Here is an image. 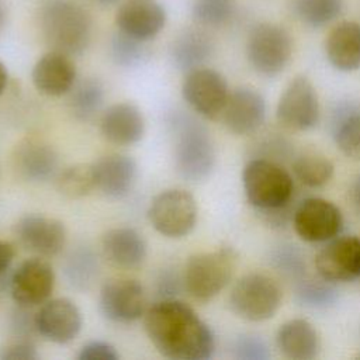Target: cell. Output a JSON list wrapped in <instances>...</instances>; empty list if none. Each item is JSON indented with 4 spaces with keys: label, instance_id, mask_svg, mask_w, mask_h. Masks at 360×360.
Listing matches in <instances>:
<instances>
[{
    "label": "cell",
    "instance_id": "cell-2",
    "mask_svg": "<svg viewBox=\"0 0 360 360\" xmlns=\"http://www.w3.org/2000/svg\"><path fill=\"white\" fill-rule=\"evenodd\" d=\"M42 38L52 51L80 55L91 38L89 13L75 0H44L38 10Z\"/></svg>",
    "mask_w": 360,
    "mask_h": 360
},
{
    "label": "cell",
    "instance_id": "cell-6",
    "mask_svg": "<svg viewBox=\"0 0 360 360\" xmlns=\"http://www.w3.org/2000/svg\"><path fill=\"white\" fill-rule=\"evenodd\" d=\"M281 305L278 284L266 274L250 273L239 278L229 294L232 312L249 322L273 318Z\"/></svg>",
    "mask_w": 360,
    "mask_h": 360
},
{
    "label": "cell",
    "instance_id": "cell-9",
    "mask_svg": "<svg viewBox=\"0 0 360 360\" xmlns=\"http://www.w3.org/2000/svg\"><path fill=\"white\" fill-rule=\"evenodd\" d=\"M181 94L195 112L208 120H215L222 115L229 90L225 77L219 72L197 68L187 72L181 84Z\"/></svg>",
    "mask_w": 360,
    "mask_h": 360
},
{
    "label": "cell",
    "instance_id": "cell-29",
    "mask_svg": "<svg viewBox=\"0 0 360 360\" xmlns=\"http://www.w3.org/2000/svg\"><path fill=\"white\" fill-rule=\"evenodd\" d=\"M56 187L68 198H82L97 188L93 165H75L62 170L56 177Z\"/></svg>",
    "mask_w": 360,
    "mask_h": 360
},
{
    "label": "cell",
    "instance_id": "cell-25",
    "mask_svg": "<svg viewBox=\"0 0 360 360\" xmlns=\"http://www.w3.org/2000/svg\"><path fill=\"white\" fill-rule=\"evenodd\" d=\"M277 347L291 360H311L319 352L315 328L305 319H291L280 326L276 335Z\"/></svg>",
    "mask_w": 360,
    "mask_h": 360
},
{
    "label": "cell",
    "instance_id": "cell-7",
    "mask_svg": "<svg viewBox=\"0 0 360 360\" xmlns=\"http://www.w3.org/2000/svg\"><path fill=\"white\" fill-rule=\"evenodd\" d=\"M292 52L290 34L280 25L262 22L253 27L246 42V55L252 68L267 77L284 70Z\"/></svg>",
    "mask_w": 360,
    "mask_h": 360
},
{
    "label": "cell",
    "instance_id": "cell-13",
    "mask_svg": "<svg viewBox=\"0 0 360 360\" xmlns=\"http://www.w3.org/2000/svg\"><path fill=\"white\" fill-rule=\"evenodd\" d=\"M55 273L52 266L39 257L25 260L17 267L10 280V292L15 304L22 308L48 301L53 291Z\"/></svg>",
    "mask_w": 360,
    "mask_h": 360
},
{
    "label": "cell",
    "instance_id": "cell-30",
    "mask_svg": "<svg viewBox=\"0 0 360 360\" xmlns=\"http://www.w3.org/2000/svg\"><path fill=\"white\" fill-rule=\"evenodd\" d=\"M295 300L300 305L325 309L338 301V291L330 281L302 277L295 284Z\"/></svg>",
    "mask_w": 360,
    "mask_h": 360
},
{
    "label": "cell",
    "instance_id": "cell-40",
    "mask_svg": "<svg viewBox=\"0 0 360 360\" xmlns=\"http://www.w3.org/2000/svg\"><path fill=\"white\" fill-rule=\"evenodd\" d=\"M180 281L177 276H173L172 273L163 274V277L159 280V292H165V298H173L172 295L179 291Z\"/></svg>",
    "mask_w": 360,
    "mask_h": 360
},
{
    "label": "cell",
    "instance_id": "cell-38",
    "mask_svg": "<svg viewBox=\"0 0 360 360\" xmlns=\"http://www.w3.org/2000/svg\"><path fill=\"white\" fill-rule=\"evenodd\" d=\"M79 360H117L120 359L118 352L110 343L94 340L86 343L79 353Z\"/></svg>",
    "mask_w": 360,
    "mask_h": 360
},
{
    "label": "cell",
    "instance_id": "cell-23",
    "mask_svg": "<svg viewBox=\"0 0 360 360\" xmlns=\"http://www.w3.org/2000/svg\"><path fill=\"white\" fill-rule=\"evenodd\" d=\"M17 172L28 181H46L58 169V153L55 149L37 139H30L21 143L15 150Z\"/></svg>",
    "mask_w": 360,
    "mask_h": 360
},
{
    "label": "cell",
    "instance_id": "cell-43",
    "mask_svg": "<svg viewBox=\"0 0 360 360\" xmlns=\"http://www.w3.org/2000/svg\"><path fill=\"white\" fill-rule=\"evenodd\" d=\"M7 80H8V73L6 66L3 65V62L0 60V94H3V91L6 90L7 86Z\"/></svg>",
    "mask_w": 360,
    "mask_h": 360
},
{
    "label": "cell",
    "instance_id": "cell-12",
    "mask_svg": "<svg viewBox=\"0 0 360 360\" xmlns=\"http://www.w3.org/2000/svg\"><path fill=\"white\" fill-rule=\"evenodd\" d=\"M315 267L330 283L360 280V238L335 236L316 255Z\"/></svg>",
    "mask_w": 360,
    "mask_h": 360
},
{
    "label": "cell",
    "instance_id": "cell-22",
    "mask_svg": "<svg viewBox=\"0 0 360 360\" xmlns=\"http://www.w3.org/2000/svg\"><path fill=\"white\" fill-rule=\"evenodd\" d=\"M325 52L330 65L339 70L360 68V24L342 21L332 28L325 41Z\"/></svg>",
    "mask_w": 360,
    "mask_h": 360
},
{
    "label": "cell",
    "instance_id": "cell-8",
    "mask_svg": "<svg viewBox=\"0 0 360 360\" xmlns=\"http://www.w3.org/2000/svg\"><path fill=\"white\" fill-rule=\"evenodd\" d=\"M152 226L163 236L183 238L197 222V204L194 197L181 188H172L158 194L148 211Z\"/></svg>",
    "mask_w": 360,
    "mask_h": 360
},
{
    "label": "cell",
    "instance_id": "cell-16",
    "mask_svg": "<svg viewBox=\"0 0 360 360\" xmlns=\"http://www.w3.org/2000/svg\"><path fill=\"white\" fill-rule=\"evenodd\" d=\"M118 30L141 41L155 38L166 24V11L156 0H125L115 14Z\"/></svg>",
    "mask_w": 360,
    "mask_h": 360
},
{
    "label": "cell",
    "instance_id": "cell-21",
    "mask_svg": "<svg viewBox=\"0 0 360 360\" xmlns=\"http://www.w3.org/2000/svg\"><path fill=\"white\" fill-rule=\"evenodd\" d=\"M97 188L111 198L127 195L136 177V165L127 155H107L93 163Z\"/></svg>",
    "mask_w": 360,
    "mask_h": 360
},
{
    "label": "cell",
    "instance_id": "cell-35",
    "mask_svg": "<svg viewBox=\"0 0 360 360\" xmlns=\"http://www.w3.org/2000/svg\"><path fill=\"white\" fill-rule=\"evenodd\" d=\"M270 263L281 274L300 280L305 276L302 253L292 245H278L270 253Z\"/></svg>",
    "mask_w": 360,
    "mask_h": 360
},
{
    "label": "cell",
    "instance_id": "cell-44",
    "mask_svg": "<svg viewBox=\"0 0 360 360\" xmlns=\"http://www.w3.org/2000/svg\"><path fill=\"white\" fill-rule=\"evenodd\" d=\"M4 24H6V10H4V6H3V1L0 0V32L3 31Z\"/></svg>",
    "mask_w": 360,
    "mask_h": 360
},
{
    "label": "cell",
    "instance_id": "cell-32",
    "mask_svg": "<svg viewBox=\"0 0 360 360\" xmlns=\"http://www.w3.org/2000/svg\"><path fill=\"white\" fill-rule=\"evenodd\" d=\"M332 134L338 148L345 156L360 160V108H356L340 121L332 129Z\"/></svg>",
    "mask_w": 360,
    "mask_h": 360
},
{
    "label": "cell",
    "instance_id": "cell-10",
    "mask_svg": "<svg viewBox=\"0 0 360 360\" xmlns=\"http://www.w3.org/2000/svg\"><path fill=\"white\" fill-rule=\"evenodd\" d=\"M292 225L302 240L326 242L339 235L343 228V217L333 202L311 197L295 207Z\"/></svg>",
    "mask_w": 360,
    "mask_h": 360
},
{
    "label": "cell",
    "instance_id": "cell-1",
    "mask_svg": "<svg viewBox=\"0 0 360 360\" xmlns=\"http://www.w3.org/2000/svg\"><path fill=\"white\" fill-rule=\"evenodd\" d=\"M145 330L158 352L172 360H207L215 349L207 323L174 298H162L148 308Z\"/></svg>",
    "mask_w": 360,
    "mask_h": 360
},
{
    "label": "cell",
    "instance_id": "cell-31",
    "mask_svg": "<svg viewBox=\"0 0 360 360\" xmlns=\"http://www.w3.org/2000/svg\"><path fill=\"white\" fill-rule=\"evenodd\" d=\"M343 7V0H297V15L311 27H322L335 20Z\"/></svg>",
    "mask_w": 360,
    "mask_h": 360
},
{
    "label": "cell",
    "instance_id": "cell-41",
    "mask_svg": "<svg viewBox=\"0 0 360 360\" xmlns=\"http://www.w3.org/2000/svg\"><path fill=\"white\" fill-rule=\"evenodd\" d=\"M14 259V249L10 243L0 239V274H3Z\"/></svg>",
    "mask_w": 360,
    "mask_h": 360
},
{
    "label": "cell",
    "instance_id": "cell-36",
    "mask_svg": "<svg viewBox=\"0 0 360 360\" xmlns=\"http://www.w3.org/2000/svg\"><path fill=\"white\" fill-rule=\"evenodd\" d=\"M97 270L96 260L89 250H77L72 253L66 264V274L75 285L84 287L91 281Z\"/></svg>",
    "mask_w": 360,
    "mask_h": 360
},
{
    "label": "cell",
    "instance_id": "cell-45",
    "mask_svg": "<svg viewBox=\"0 0 360 360\" xmlns=\"http://www.w3.org/2000/svg\"><path fill=\"white\" fill-rule=\"evenodd\" d=\"M94 1H97L98 4H104V6H108V4H114V3H117L118 0H94Z\"/></svg>",
    "mask_w": 360,
    "mask_h": 360
},
{
    "label": "cell",
    "instance_id": "cell-19",
    "mask_svg": "<svg viewBox=\"0 0 360 360\" xmlns=\"http://www.w3.org/2000/svg\"><path fill=\"white\" fill-rule=\"evenodd\" d=\"M31 77L39 93L56 97L69 93L75 86L76 68L69 55L51 51L37 60Z\"/></svg>",
    "mask_w": 360,
    "mask_h": 360
},
{
    "label": "cell",
    "instance_id": "cell-24",
    "mask_svg": "<svg viewBox=\"0 0 360 360\" xmlns=\"http://www.w3.org/2000/svg\"><path fill=\"white\" fill-rule=\"evenodd\" d=\"M103 252L114 266L135 269L146 257V243L132 228H112L103 236Z\"/></svg>",
    "mask_w": 360,
    "mask_h": 360
},
{
    "label": "cell",
    "instance_id": "cell-34",
    "mask_svg": "<svg viewBox=\"0 0 360 360\" xmlns=\"http://www.w3.org/2000/svg\"><path fill=\"white\" fill-rule=\"evenodd\" d=\"M145 41L136 39L118 30L111 39V56L120 66L131 68L139 65L148 55Z\"/></svg>",
    "mask_w": 360,
    "mask_h": 360
},
{
    "label": "cell",
    "instance_id": "cell-39",
    "mask_svg": "<svg viewBox=\"0 0 360 360\" xmlns=\"http://www.w3.org/2000/svg\"><path fill=\"white\" fill-rule=\"evenodd\" d=\"M35 346L31 342L20 340L4 346L0 352L1 360H35L38 359Z\"/></svg>",
    "mask_w": 360,
    "mask_h": 360
},
{
    "label": "cell",
    "instance_id": "cell-26",
    "mask_svg": "<svg viewBox=\"0 0 360 360\" xmlns=\"http://www.w3.org/2000/svg\"><path fill=\"white\" fill-rule=\"evenodd\" d=\"M214 52V44L211 38L194 28L184 30L180 32L172 44V60L180 70L190 72L202 65L211 58Z\"/></svg>",
    "mask_w": 360,
    "mask_h": 360
},
{
    "label": "cell",
    "instance_id": "cell-37",
    "mask_svg": "<svg viewBox=\"0 0 360 360\" xmlns=\"http://www.w3.org/2000/svg\"><path fill=\"white\" fill-rule=\"evenodd\" d=\"M232 353L238 360H267L270 356L267 345L253 335L239 336L233 342Z\"/></svg>",
    "mask_w": 360,
    "mask_h": 360
},
{
    "label": "cell",
    "instance_id": "cell-14",
    "mask_svg": "<svg viewBox=\"0 0 360 360\" xmlns=\"http://www.w3.org/2000/svg\"><path fill=\"white\" fill-rule=\"evenodd\" d=\"M145 291L141 283L132 278H112L103 284L100 309L114 322H134L143 315Z\"/></svg>",
    "mask_w": 360,
    "mask_h": 360
},
{
    "label": "cell",
    "instance_id": "cell-18",
    "mask_svg": "<svg viewBox=\"0 0 360 360\" xmlns=\"http://www.w3.org/2000/svg\"><path fill=\"white\" fill-rule=\"evenodd\" d=\"M15 231L24 248L46 257L58 255L66 242L65 225L44 215H25L18 221Z\"/></svg>",
    "mask_w": 360,
    "mask_h": 360
},
{
    "label": "cell",
    "instance_id": "cell-42",
    "mask_svg": "<svg viewBox=\"0 0 360 360\" xmlns=\"http://www.w3.org/2000/svg\"><path fill=\"white\" fill-rule=\"evenodd\" d=\"M350 200L353 202V207L360 214V174L356 177V180L352 184L350 188Z\"/></svg>",
    "mask_w": 360,
    "mask_h": 360
},
{
    "label": "cell",
    "instance_id": "cell-20",
    "mask_svg": "<svg viewBox=\"0 0 360 360\" xmlns=\"http://www.w3.org/2000/svg\"><path fill=\"white\" fill-rule=\"evenodd\" d=\"M100 129L108 142L115 145H131L143 136V115L136 105L131 103H118L103 112Z\"/></svg>",
    "mask_w": 360,
    "mask_h": 360
},
{
    "label": "cell",
    "instance_id": "cell-28",
    "mask_svg": "<svg viewBox=\"0 0 360 360\" xmlns=\"http://www.w3.org/2000/svg\"><path fill=\"white\" fill-rule=\"evenodd\" d=\"M104 101V89L97 79H84L70 89L69 107L79 121H91L100 112Z\"/></svg>",
    "mask_w": 360,
    "mask_h": 360
},
{
    "label": "cell",
    "instance_id": "cell-5",
    "mask_svg": "<svg viewBox=\"0 0 360 360\" xmlns=\"http://www.w3.org/2000/svg\"><path fill=\"white\" fill-rule=\"evenodd\" d=\"M236 264L238 255L232 248L194 255L184 267L183 285L194 300L210 301L228 285Z\"/></svg>",
    "mask_w": 360,
    "mask_h": 360
},
{
    "label": "cell",
    "instance_id": "cell-11",
    "mask_svg": "<svg viewBox=\"0 0 360 360\" xmlns=\"http://www.w3.org/2000/svg\"><path fill=\"white\" fill-rule=\"evenodd\" d=\"M277 120L294 131H308L319 121V103L312 83L305 76L294 77L277 104Z\"/></svg>",
    "mask_w": 360,
    "mask_h": 360
},
{
    "label": "cell",
    "instance_id": "cell-4",
    "mask_svg": "<svg viewBox=\"0 0 360 360\" xmlns=\"http://www.w3.org/2000/svg\"><path fill=\"white\" fill-rule=\"evenodd\" d=\"M242 183L248 201L263 212L288 207L294 183L290 173L277 162L256 158L246 163Z\"/></svg>",
    "mask_w": 360,
    "mask_h": 360
},
{
    "label": "cell",
    "instance_id": "cell-17",
    "mask_svg": "<svg viewBox=\"0 0 360 360\" xmlns=\"http://www.w3.org/2000/svg\"><path fill=\"white\" fill-rule=\"evenodd\" d=\"M266 118V103L253 89L239 87L229 93L222 111V120L226 128L236 135H249L256 132Z\"/></svg>",
    "mask_w": 360,
    "mask_h": 360
},
{
    "label": "cell",
    "instance_id": "cell-33",
    "mask_svg": "<svg viewBox=\"0 0 360 360\" xmlns=\"http://www.w3.org/2000/svg\"><path fill=\"white\" fill-rule=\"evenodd\" d=\"M235 13V0H194L193 17L204 27H219Z\"/></svg>",
    "mask_w": 360,
    "mask_h": 360
},
{
    "label": "cell",
    "instance_id": "cell-3",
    "mask_svg": "<svg viewBox=\"0 0 360 360\" xmlns=\"http://www.w3.org/2000/svg\"><path fill=\"white\" fill-rule=\"evenodd\" d=\"M170 127L174 135V160L179 173L188 181L207 179L215 163L214 143L207 128L183 112L173 115Z\"/></svg>",
    "mask_w": 360,
    "mask_h": 360
},
{
    "label": "cell",
    "instance_id": "cell-27",
    "mask_svg": "<svg viewBox=\"0 0 360 360\" xmlns=\"http://www.w3.org/2000/svg\"><path fill=\"white\" fill-rule=\"evenodd\" d=\"M292 172L307 187H322L333 176V163L323 153L307 149L294 156Z\"/></svg>",
    "mask_w": 360,
    "mask_h": 360
},
{
    "label": "cell",
    "instance_id": "cell-15",
    "mask_svg": "<svg viewBox=\"0 0 360 360\" xmlns=\"http://www.w3.org/2000/svg\"><path fill=\"white\" fill-rule=\"evenodd\" d=\"M35 330L46 340L65 345L72 342L82 329L79 308L68 298L45 301L34 316Z\"/></svg>",
    "mask_w": 360,
    "mask_h": 360
}]
</instances>
